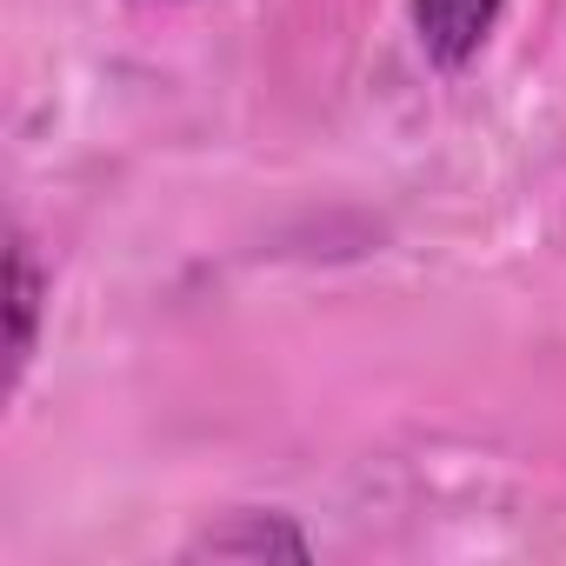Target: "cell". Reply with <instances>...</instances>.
<instances>
[{"mask_svg":"<svg viewBox=\"0 0 566 566\" xmlns=\"http://www.w3.org/2000/svg\"><path fill=\"white\" fill-rule=\"evenodd\" d=\"M506 0H413V41L440 74H460L467 61H480V48L493 41Z\"/></svg>","mask_w":566,"mask_h":566,"instance_id":"cell-1","label":"cell"},{"mask_svg":"<svg viewBox=\"0 0 566 566\" xmlns=\"http://www.w3.org/2000/svg\"><path fill=\"white\" fill-rule=\"evenodd\" d=\"M41 301H48V273L34 260V240L14 233V253H8V321H14V334H8V387L14 394H21L28 360L41 347Z\"/></svg>","mask_w":566,"mask_h":566,"instance_id":"cell-3","label":"cell"},{"mask_svg":"<svg viewBox=\"0 0 566 566\" xmlns=\"http://www.w3.org/2000/svg\"><path fill=\"white\" fill-rule=\"evenodd\" d=\"M307 553L314 546L287 513H227L187 546V559H307Z\"/></svg>","mask_w":566,"mask_h":566,"instance_id":"cell-2","label":"cell"}]
</instances>
